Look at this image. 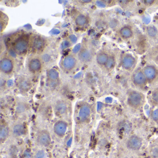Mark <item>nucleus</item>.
<instances>
[{
	"label": "nucleus",
	"mask_w": 158,
	"mask_h": 158,
	"mask_svg": "<svg viewBox=\"0 0 158 158\" xmlns=\"http://www.w3.org/2000/svg\"><path fill=\"white\" fill-rule=\"evenodd\" d=\"M142 141L139 137L133 135L129 138L127 142V146L130 149L138 150L141 148Z\"/></svg>",
	"instance_id": "1"
},
{
	"label": "nucleus",
	"mask_w": 158,
	"mask_h": 158,
	"mask_svg": "<svg viewBox=\"0 0 158 158\" xmlns=\"http://www.w3.org/2000/svg\"><path fill=\"white\" fill-rule=\"evenodd\" d=\"M28 41L25 39H20L15 43V50L17 53L22 54L26 51L28 48Z\"/></svg>",
	"instance_id": "2"
},
{
	"label": "nucleus",
	"mask_w": 158,
	"mask_h": 158,
	"mask_svg": "<svg viewBox=\"0 0 158 158\" xmlns=\"http://www.w3.org/2000/svg\"><path fill=\"white\" fill-rule=\"evenodd\" d=\"M37 141L43 146H48L51 143V137L48 132L47 131H41L37 136Z\"/></svg>",
	"instance_id": "3"
},
{
	"label": "nucleus",
	"mask_w": 158,
	"mask_h": 158,
	"mask_svg": "<svg viewBox=\"0 0 158 158\" xmlns=\"http://www.w3.org/2000/svg\"><path fill=\"white\" fill-rule=\"evenodd\" d=\"M0 66L2 72L5 73H10L13 69V63L9 58H3L1 61Z\"/></svg>",
	"instance_id": "4"
},
{
	"label": "nucleus",
	"mask_w": 158,
	"mask_h": 158,
	"mask_svg": "<svg viewBox=\"0 0 158 158\" xmlns=\"http://www.w3.org/2000/svg\"><path fill=\"white\" fill-rule=\"evenodd\" d=\"M142 97L138 92H133L130 94L128 98V102L130 105L134 107H138L141 102Z\"/></svg>",
	"instance_id": "5"
},
{
	"label": "nucleus",
	"mask_w": 158,
	"mask_h": 158,
	"mask_svg": "<svg viewBox=\"0 0 158 158\" xmlns=\"http://www.w3.org/2000/svg\"><path fill=\"white\" fill-rule=\"evenodd\" d=\"M76 64V60L73 56L69 55L64 59L63 65L64 68L67 70H71L74 68Z\"/></svg>",
	"instance_id": "6"
},
{
	"label": "nucleus",
	"mask_w": 158,
	"mask_h": 158,
	"mask_svg": "<svg viewBox=\"0 0 158 158\" xmlns=\"http://www.w3.org/2000/svg\"><path fill=\"white\" fill-rule=\"evenodd\" d=\"M67 129V124L66 123L62 121L57 122L54 127L55 133L59 136H62L65 134Z\"/></svg>",
	"instance_id": "7"
},
{
	"label": "nucleus",
	"mask_w": 158,
	"mask_h": 158,
	"mask_svg": "<svg viewBox=\"0 0 158 158\" xmlns=\"http://www.w3.org/2000/svg\"><path fill=\"white\" fill-rule=\"evenodd\" d=\"M90 114V109L89 106L85 104L83 105L79 110V116L80 120L82 121H85L89 117Z\"/></svg>",
	"instance_id": "8"
},
{
	"label": "nucleus",
	"mask_w": 158,
	"mask_h": 158,
	"mask_svg": "<svg viewBox=\"0 0 158 158\" xmlns=\"http://www.w3.org/2000/svg\"><path fill=\"white\" fill-rule=\"evenodd\" d=\"M147 81V78L142 72H138L134 77V82L135 85L142 86L145 85Z\"/></svg>",
	"instance_id": "9"
},
{
	"label": "nucleus",
	"mask_w": 158,
	"mask_h": 158,
	"mask_svg": "<svg viewBox=\"0 0 158 158\" xmlns=\"http://www.w3.org/2000/svg\"><path fill=\"white\" fill-rule=\"evenodd\" d=\"M144 74L147 79L152 80L156 77L157 72L154 67L149 66L146 67L144 69Z\"/></svg>",
	"instance_id": "10"
},
{
	"label": "nucleus",
	"mask_w": 158,
	"mask_h": 158,
	"mask_svg": "<svg viewBox=\"0 0 158 158\" xmlns=\"http://www.w3.org/2000/svg\"><path fill=\"white\" fill-rule=\"evenodd\" d=\"M28 67L32 72H38L41 68V63L38 59H34L29 62Z\"/></svg>",
	"instance_id": "11"
},
{
	"label": "nucleus",
	"mask_w": 158,
	"mask_h": 158,
	"mask_svg": "<svg viewBox=\"0 0 158 158\" xmlns=\"http://www.w3.org/2000/svg\"><path fill=\"white\" fill-rule=\"evenodd\" d=\"M135 59L131 55H127L124 57L123 60V65L125 69L131 68L134 65Z\"/></svg>",
	"instance_id": "12"
},
{
	"label": "nucleus",
	"mask_w": 158,
	"mask_h": 158,
	"mask_svg": "<svg viewBox=\"0 0 158 158\" xmlns=\"http://www.w3.org/2000/svg\"><path fill=\"white\" fill-rule=\"evenodd\" d=\"M79 59L83 62H88L91 59V54L89 51L83 49L80 51L78 54Z\"/></svg>",
	"instance_id": "13"
},
{
	"label": "nucleus",
	"mask_w": 158,
	"mask_h": 158,
	"mask_svg": "<svg viewBox=\"0 0 158 158\" xmlns=\"http://www.w3.org/2000/svg\"><path fill=\"white\" fill-rule=\"evenodd\" d=\"M55 109H56V111L59 114H63L66 111L67 106L64 102H60L56 104Z\"/></svg>",
	"instance_id": "14"
},
{
	"label": "nucleus",
	"mask_w": 158,
	"mask_h": 158,
	"mask_svg": "<svg viewBox=\"0 0 158 158\" xmlns=\"http://www.w3.org/2000/svg\"><path fill=\"white\" fill-rule=\"evenodd\" d=\"M13 130L14 134L16 136H21L24 134V127L21 124H17L15 126Z\"/></svg>",
	"instance_id": "15"
},
{
	"label": "nucleus",
	"mask_w": 158,
	"mask_h": 158,
	"mask_svg": "<svg viewBox=\"0 0 158 158\" xmlns=\"http://www.w3.org/2000/svg\"><path fill=\"white\" fill-rule=\"evenodd\" d=\"M8 23V17L4 14H1V32L2 33V31L5 29V27L7 26Z\"/></svg>",
	"instance_id": "16"
},
{
	"label": "nucleus",
	"mask_w": 158,
	"mask_h": 158,
	"mask_svg": "<svg viewBox=\"0 0 158 158\" xmlns=\"http://www.w3.org/2000/svg\"><path fill=\"white\" fill-rule=\"evenodd\" d=\"M109 57L107 54L104 53H101L97 56V61L100 64H104L107 63Z\"/></svg>",
	"instance_id": "17"
},
{
	"label": "nucleus",
	"mask_w": 158,
	"mask_h": 158,
	"mask_svg": "<svg viewBox=\"0 0 158 158\" xmlns=\"http://www.w3.org/2000/svg\"><path fill=\"white\" fill-rule=\"evenodd\" d=\"M9 134V129L4 125L1 126L0 129V138L1 140H4L7 138Z\"/></svg>",
	"instance_id": "18"
},
{
	"label": "nucleus",
	"mask_w": 158,
	"mask_h": 158,
	"mask_svg": "<svg viewBox=\"0 0 158 158\" xmlns=\"http://www.w3.org/2000/svg\"><path fill=\"white\" fill-rule=\"evenodd\" d=\"M121 34L124 37L129 38L131 37L133 35L132 30L130 28L127 27H123L121 30Z\"/></svg>",
	"instance_id": "19"
},
{
	"label": "nucleus",
	"mask_w": 158,
	"mask_h": 158,
	"mask_svg": "<svg viewBox=\"0 0 158 158\" xmlns=\"http://www.w3.org/2000/svg\"><path fill=\"white\" fill-rule=\"evenodd\" d=\"M44 41L40 38H37L34 40L33 46L36 50H40L43 48Z\"/></svg>",
	"instance_id": "20"
},
{
	"label": "nucleus",
	"mask_w": 158,
	"mask_h": 158,
	"mask_svg": "<svg viewBox=\"0 0 158 158\" xmlns=\"http://www.w3.org/2000/svg\"><path fill=\"white\" fill-rule=\"evenodd\" d=\"M76 23L77 25L82 26L85 24L86 23V19L84 15H80L77 17Z\"/></svg>",
	"instance_id": "21"
},
{
	"label": "nucleus",
	"mask_w": 158,
	"mask_h": 158,
	"mask_svg": "<svg viewBox=\"0 0 158 158\" xmlns=\"http://www.w3.org/2000/svg\"><path fill=\"white\" fill-rule=\"evenodd\" d=\"M30 83L28 80L24 79L21 81L20 83V87L23 90H27L30 88Z\"/></svg>",
	"instance_id": "22"
},
{
	"label": "nucleus",
	"mask_w": 158,
	"mask_h": 158,
	"mask_svg": "<svg viewBox=\"0 0 158 158\" xmlns=\"http://www.w3.org/2000/svg\"><path fill=\"white\" fill-rule=\"evenodd\" d=\"M59 73L56 70L52 69L49 72L48 76L49 77L51 80H54L57 79L59 77Z\"/></svg>",
	"instance_id": "23"
},
{
	"label": "nucleus",
	"mask_w": 158,
	"mask_h": 158,
	"mask_svg": "<svg viewBox=\"0 0 158 158\" xmlns=\"http://www.w3.org/2000/svg\"><path fill=\"white\" fill-rule=\"evenodd\" d=\"M148 35L151 37H154L156 36L157 34V30L155 27H149L147 29Z\"/></svg>",
	"instance_id": "24"
},
{
	"label": "nucleus",
	"mask_w": 158,
	"mask_h": 158,
	"mask_svg": "<svg viewBox=\"0 0 158 158\" xmlns=\"http://www.w3.org/2000/svg\"><path fill=\"white\" fill-rule=\"evenodd\" d=\"M114 60L113 57H110L109 58L107 63L106 64V66L108 68H111L114 66Z\"/></svg>",
	"instance_id": "25"
},
{
	"label": "nucleus",
	"mask_w": 158,
	"mask_h": 158,
	"mask_svg": "<svg viewBox=\"0 0 158 158\" xmlns=\"http://www.w3.org/2000/svg\"><path fill=\"white\" fill-rule=\"evenodd\" d=\"M152 118L155 122L158 123V110H155L152 114Z\"/></svg>",
	"instance_id": "26"
},
{
	"label": "nucleus",
	"mask_w": 158,
	"mask_h": 158,
	"mask_svg": "<svg viewBox=\"0 0 158 158\" xmlns=\"http://www.w3.org/2000/svg\"><path fill=\"white\" fill-rule=\"evenodd\" d=\"M117 24H118V22H117V20H113L110 22V26L111 28H114V27H116Z\"/></svg>",
	"instance_id": "27"
},
{
	"label": "nucleus",
	"mask_w": 158,
	"mask_h": 158,
	"mask_svg": "<svg viewBox=\"0 0 158 158\" xmlns=\"http://www.w3.org/2000/svg\"><path fill=\"white\" fill-rule=\"evenodd\" d=\"M45 153L42 151H40L36 154L35 158H44Z\"/></svg>",
	"instance_id": "28"
},
{
	"label": "nucleus",
	"mask_w": 158,
	"mask_h": 158,
	"mask_svg": "<svg viewBox=\"0 0 158 158\" xmlns=\"http://www.w3.org/2000/svg\"><path fill=\"white\" fill-rule=\"evenodd\" d=\"M152 98L155 102H158V91H155L153 92L152 95Z\"/></svg>",
	"instance_id": "29"
},
{
	"label": "nucleus",
	"mask_w": 158,
	"mask_h": 158,
	"mask_svg": "<svg viewBox=\"0 0 158 158\" xmlns=\"http://www.w3.org/2000/svg\"><path fill=\"white\" fill-rule=\"evenodd\" d=\"M152 155L155 158H158V148H155L152 152Z\"/></svg>",
	"instance_id": "30"
},
{
	"label": "nucleus",
	"mask_w": 158,
	"mask_h": 158,
	"mask_svg": "<svg viewBox=\"0 0 158 158\" xmlns=\"http://www.w3.org/2000/svg\"><path fill=\"white\" fill-rule=\"evenodd\" d=\"M17 110H18V112H22L23 111L25 110V107L24 106L22 105H19L17 108Z\"/></svg>",
	"instance_id": "31"
},
{
	"label": "nucleus",
	"mask_w": 158,
	"mask_h": 158,
	"mask_svg": "<svg viewBox=\"0 0 158 158\" xmlns=\"http://www.w3.org/2000/svg\"><path fill=\"white\" fill-rule=\"evenodd\" d=\"M80 48H81L80 45H77V46L75 47L74 48L73 50V52H77L80 50Z\"/></svg>",
	"instance_id": "32"
},
{
	"label": "nucleus",
	"mask_w": 158,
	"mask_h": 158,
	"mask_svg": "<svg viewBox=\"0 0 158 158\" xmlns=\"http://www.w3.org/2000/svg\"><path fill=\"white\" fill-rule=\"evenodd\" d=\"M69 45V43L68 41H65L64 42L63 44V46L64 48H67Z\"/></svg>",
	"instance_id": "33"
},
{
	"label": "nucleus",
	"mask_w": 158,
	"mask_h": 158,
	"mask_svg": "<svg viewBox=\"0 0 158 158\" xmlns=\"http://www.w3.org/2000/svg\"><path fill=\"white\" fill-rule=\"evenodd\" d=\"M70 39H71V40H72L73 42H74V41H75L77 39L76 37L74 35L71 36H70Z\"/></svg>",
	"instance_id": "34"
},
{
	"label": "nucleus",
	"mask_w": 158,
	"mask_h": 158,
	"mask_svg": "<svg viewBox=\"0 0 158 158\" xmlns=\"http://www.w3.org/2000/svg\"><path fill=\"white\" fill-rule=\"evenodd\" d=\"M97 4L99 6H103V4L102 3V2H97Z\"/></svg>",
	"instance_id": "35"
},
{
	"label": "nucleus",
	"mask_w": 158,
	"mask_h": 158,
	"mask_svg": "<svg viewBox=\"0 0 158 158\" xmlns=\"http://www.w3.org/2000/svg\"><path fill=\"white\" fill-rule=\"evenodd\" d=\"M146 2H147V3H148V4H152V3H153V2H154V1H152V0H151V1H146Z\"/></svg>",
	"instance_id": "36"
},
{
	"label": "nucleus",
	"mask_w": 158,
	"mask_h": 158,
	"mask_svg": "<svg viewBox=\"0 0 158 158\" xmlns=\"http://www.w3.org/2000/svg\"><path fill=\"white\" fill-rule=\"evenodd\" d=\"M48 55H45V56H44V60H45V61H47L48 60Z\"/></svg>",
	"instance_id": "37"
},
{
	"label": "nucleus",
	"mask_w": 158,
	"mask_h": 158,
	"mask_svg": "<svg viewBox=\"0 0 158 158\" xmlns=\"http://www.w3.org/2000/svg\"><path fill=\"white\" fill-rule=\"evenodd\" d=\"M10 53L13 56H14V57H15V52L14 51H10Z\"/></svg>",
	"instance_id": "38"
},
{
	"label": "nucleus",
	"mask_w": 158,
	"mask_h": 158,
	"mask_svg": "<svg viewBox=\"0 0 158 158\" xmlns=\"http://www.w3.org/2000/svg\"><path fill=\"white\" fill-rule=\"evenodd\" d=\"M83 2H85V3H88V2H91V1H82Z\"/></svg>",
	"instance_id": "39"
}]
</instances>
